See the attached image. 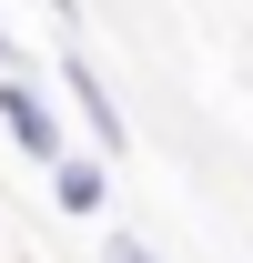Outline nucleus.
Returning <instances> with one entry per match:
<instances>
[{
  "label": "nucleus",
  "mask_w": 253,
  "mask_h": 263,
  "mask_svg": "<svg viewBox=\"0 0 253 263\" xmlns=\"http://www.w3.org/2000/svg\"><path fill=\"white\" fill-rule=\"evenodd\" d=\"M0 132L31 152V162H61L71 142H61V122H51V101L31 91V81H0Z\"/></svg>",
  "instance_id": "nucleus-1"
},
{
  "label": "nucleus",
  "mask_w": 253,
  "mask_h": 263,
  "mask_svg": "<svg viewBox=\"0 0 253 263\" xmlns=\"http://www.w3.org/2000/svg\"><path fill=\"white\" fill-rule=\"evenodd\" d=\"M61 81H71V101H81V122H92V142H101V152H122V101H112V81H101V71L81 61V51L61 61Z\"/></svg>",
  "instance_id": "nucleus-2"
},
{
  "label": "nucleus",
  "mask_w": 253,
  "mask_h": 263,
  "mask_svg": "<svg viewBox=\"0 0 253 263\" xmlns=\"http://www.w3.org/2000/svg\"><path fill=\"white\" fill-rule=\"evenodd\" d=\"M51 202L92 223L101 202H112V172H101V162H81V152H61V162H51Z\"/></svg>",
  "instance_id": "nucleus-3"
},
{
  "label": "nucleus",
  "mask_w": 253,
  "mask_h": 263,
  "mask_svg": "<svg viewBox=\"0 0 253 263\" xmlns=\"http://www.w3.org/2000/svg\"><path fill=\"white\" fill-rule=\"evenodd\" d=\"M101 263H162L152 243H122V233H112V243H101Z\"/></svg>",
  "instance_id": "nucleus-4"
},
{
  "label": "nucleus",
  "mask_w": 253,
  "mask_h": 263,
  "mask_svg": "<svg viewBox=\"0 0 253 263\" xmlns=\"http://www.w3.org/2000/svg\"><path fill=\"white\" fill-rule=\"evenodd\" d=\"M0 61H10V21H0Z\"/></svg>",
  "instance_id": "nucleus-5"
}]
</instances>
